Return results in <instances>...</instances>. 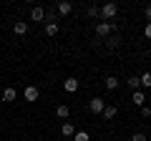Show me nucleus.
<instances>
[{
	"mask_svg": "<svg viewBox=\"0 0 151 141\" xmlns=\"http://www.w3.org/2000/svg\"><path fill=\"white\" fill-rule=\"evenodd\" d=\"M113 30H116L113 23H96V35H98V38H108Z\"/></svg>",
	"mask_w": 151,
	"mask_h": 141,
	"instance_id": "1",
	"label": "nucleus"
},
{
	"mask_svg": "<svg viewBox=\"0 0 151 141\" xmlns=\"http://www.w3.org/2000/svg\"><path fill=\"white\" fill-rule=\"evenodd\" d=\"M106 106H108V103H106V98H101V96L91 98V103H88L91 114H103V109H106Z\"/></svg>",
	"mask_w": 151,
	"mask_h": 141,
	"instance_id": "2",
	"label": "nucleus"
},
{
	"mask_svg": "<svg viewBox=\"0 0 151 141\" xmlns=\"http://www.w3.org/2000/svg\"><path fill=\"white\" fill-rule=\"evenodd\" d=\"M116 13H119V5H116V3H106V5L101 8V18H103V20L116 18Z\"/></svg>",
	"mask_w": 151,
	"mask_h": 141,
	"instance_id": "3",
	"label": "nucleus"
},
{
	"mask_svg": "<svg viewBox=\"0 0 151 141\" xmlns=\"http://www.w3.org/2000/svg\"><path fill=\"white\" fill-rule=\"evenodd\" d=\"M23 96H25V101H38V96H40V91H38L35 86H25V91H23Z\"/></svg>",
	"mask_w": 151,
	"mask_h": 141,
	"instance_id": "4",
	"label": "nucleus"
},
{
	"mask_svg": "<svg viewBox=\"0 0 151 141\" xmlns=\"http://www.w3.org/2000/svg\"><path fill=\"white\" fill-rule=\"evenodd\" d=\"M30 20H35V23H40V20H45V8H40V5H35L30 10Z\"/></svg>",
	"mask_w": 151,
	"mask_h": 141,
	"instance_id": "5",
	"label": "nucleus"
},
{
	"mask_svg": "<svg viewBox=\"0 0 151 141\" xmlns=\"http://www.w3.org/2000/svg\"><path fill=\"white\" fill-rule=\"evenodd\" d=\"M13 33H15V35H25L28 33V23L25 20H15L13 23Z\"/></svg>",
	"mask_w": 151,
	"mask_h": 141,
	"instance_id": "6",
	"label": "nucleus"
},
{
	"mask_svg": "<svg viewBox=\"0 0 151 141\" xmlns=\"http://www.w3.org/2000/svg\"><path fill=\"white\" fill-rule=\"evenodd\" d=\"M131 101H134V106H141V109H144V103H146V93L141 91H134V96H131Z\"/></svg>",
	"mask_w": 151,
	"mask_h": 141,
	"instance_id": "7",
	"label": "nucleus"
},
{
	"mask_svg": "<svg viewBox=\"0 0 151 141\" xmlns=\"http://www.w3.org/2000/svg\"><path fill=\"white\" fill-rule=\"evenodd\" d=\"M119 78L116 76H108V78H103V86H106V91H116V88H119Z\"/></svg>",
	"mask_w": 151,
	"mask_h": 141,
	"instance_id": "8",
	"label": "nucleus"
},
{
	"mask_svg": "<svg viewBox=\"0 0 151 141\" xmlns=\"http://www.w3.org/2000/svg\"><path fill=\"white\" fill-rule=\"evenodd\" d=\"M63 88H65L68 93L78 91V78H65V81H63Z\"/></svg>",
	"mask_w": 151,
	"mask_h": 141,
	"instance_id": "9",
	"label": "nucleus"
},
{
	"mask_svg": "<svg viewBox=\"0 0 151 141\" xmlns=\"http://www.w3.org/2000/svg\"><path fill=\"white\" fill-rule=\"evenodd\" d=\"M68 114H70V109L65 103H58V106H55V116H58V119H68Z\"/></svg>",
	"mask_w": 151,
	"mask_h": 141,
	"instance_id": "10",
	"label": "nucleus"
},
{
	"mask_svg": "<svg viewBox=\"0 0 151 141\" xmlns=\"http://www.w3.org/2000/svg\"><path fill=\"white\" fill-rule=\"evenodd\" d=\"M126 86H129L131 91H139V88H141V78H139V76H131V78H126Z\"/></svg>",
	"mask_w": 151,
	"mask_h": 141,
	"instance_id": "11",
	"label": "nucleus"
},
{
	"mask_svg": "<svg viewBox=\"0 0 151 141\" xmlns=\"http://www.w3.org/2000/svg\"><path fill=\"white\" fill-rule=\"evenodd\" d=\"M60 134H63V136H76V126L70 124V121H65V124L60 126Z\"/></svg>",
	"mask_w": 151,
	"mask_h": 141,
	"instance_id": "12",
	"label": "nucleus"
},
{
	"mask_svg": "<svg viewBox=\"0 0 151 141\" xmlns=\"http://www.w3.org/2000/svg\"><path fill=\"white\" fill-rule=\"evenodd\" d=\"M70 10H73V3H68V0H63V3H58V13H60V15H68Z\"/></svg>",
	"mask_w": 151,
	"mask_h": 141,
	"instance_id": "13",
	"label": "nucleus"
},
{
	"mask_svg": "<svg viewBox=\"0 0 151 141\" xmlns=\"http://www.w3.org/2000/svg\"><path fill=\"white\" fill-rule=\"evenodd\" d=\"M116 114H119V109H116V106H106V109H103V119H106V121H111Z\"/></svg>",
	"mask_w": 151,
	"mask_h": 141,
	"instance_id": "14",
	"label": "nucleus"
},
{
	"mask_svg": "<svg viewBox=\"0 0 151 141\" xmlns=\"http://www.w3.org/2000/svg\"><path fill=\"white\" fill-rule=\"evenodd\" d=\"M15 98H18L15 88H5V91H3V101H15Z\"/></svg>",
	"mask_w": 151,
	"mask_h": 141,
	"instance_id": "15",
	"label": "nucleus"
},
{
	"mask_svg": "<svg viewBox=\"0 0 151 141\" xmlns=\"http://www.w3.org/2000/svg\"><path fill=\"white\" fill-rule=\"evenodd\" d=\"M58 23H45V35H58Z\"/></svg>",
	"mask_w": 151,
	"mask_h": 141,
	"instance_id": "16",
	"label": "nucleus"
},
{
	"mask_svg": "<svg viewBox=\"0 0 151 141\" xmlns=\"http://www.w3.org/2000/svg\"><path fill=\"white\" fill-rule=\"evenodd\" d=\"M88 15H91V18H101V8H96V5H88Z\"/></svg>",
	"mask_w": 151,
	"mask_h": 141,
	"instance_id": "17",
	"label": "nucleus"
},
{
	"mask_svg": "<svg viewBox=\"0 0 151 141\" xmlns=\"http://www.w3.org/2000/svg\"><path fill=\"white\" fill-rule=\"evenodd\" d=\"M106 45H108L111 50H116V48L121 45V40H119V38H108V40H106Z\"/></svg>",
	"mask_w": 151,
	"mask_h": 141,
	"instance_id": "18",
	"label": "nucleus"
},
{
	"mask_svg": "<svg viewBox=\"0 0 151 141\" xmlns=\"http://www.w3.org/2000/svg\"><path fill=\"white\" fill-rule=\"evenodd\" d=\"M141 86H144V88H151V73H144V76H141Z\"/></svg>",
	"mask_w": 151,
	"mask_h": 141,
	"instance_id": "19",
	"label": "nucleus"
},
{
	"mask_svg": "<svg viewBox=\"0 0 151 141\" xmlns=\"http://www.w3.org/2000/svg\"><path fill=\"white\" fill-rule=\"evenodd\" d=\"M76 141H91V136L86 131H76Z\"/></svg>",
	"mask_w": 151,
	"mask_h": 141,
	"instance_id": "20",
	"label": "nucleus"
},
{
	"mask_svg": "<svg viewBox=\"0 0 151 141\" xmlns=\"http://www.w3.org/2000/svg\"><path fill=\"white\" fill-rule=\"evenodd\" d=\"M131 141H149V139H146V134H141V131H139V134L131 136Z\"/></svg>",
	"mask_w": 151,
	"mask_h": 141,
	"instance_id": "21",
	"label": "nucleus"
},
{
	"mask_svg": "<svg viewBox=\"0 0 151 141\" xmlns=\"http://www.w3.org/2000/svg\"><path fill=\"white\" fill-rule=\"evenodd\" d=\"M141 116H144V119H149V116H151V109H149V106H144V109H141Z\"/></svg>",
	"mask_w": 151,
	"mask_h": 141,
	"instance_id": "22",
	"label": "nucleus"
},
{
	"mask_svg": "<svg viewBox=\"0 0 151 141\" xmlns=\"http://www.w3.org/2000/svg\"><path fill=\"white\" fill-rule=\"evenodd\" d=\"M144 35L151 40V23H146V28H144Z\"/></svg>",
	"mask_w": 151,
	"mask_h": 141,
	"instance_id": "23",
	"label": "nucleus"
},
{
	"mask_svg": "<svg viewBox=\"0 0 151 141\" xmlns=\"http://www.w3.org/2000/svg\"><path fill=\"white\" fill-rule=\"evenodd\" d=\"M144 15H146V20L151 23V5H146V10H144Z\"/></svg>",
	"mask_w": 151,
	"mask_h": 141,
	"instance_id": "24",
	"label": "nucleus"
}]
</instances>
